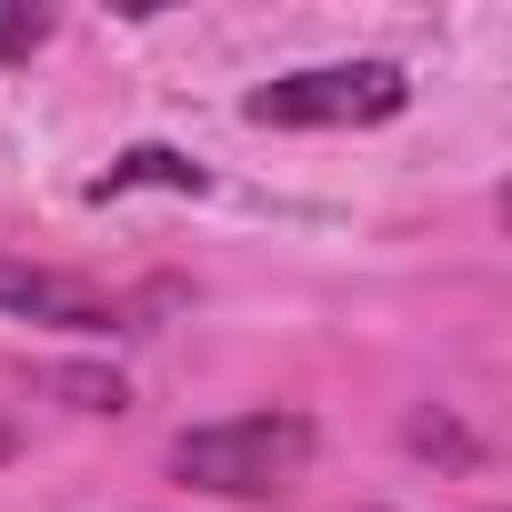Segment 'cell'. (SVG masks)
<instances>
[{"label": "cell", "mask_w": 512, "mask_h": 512, "mask_svg": "<svg viewBox=\"0 0 512 512\" xmlns=\"http://www.w3.org/2000/svg\"><path fill=\"white\" fill-rule=\"evenodd\" d=\"M11 452H21V432H11V422H0V462H11Z\"/></svg>", "instance_id": "7"}, {"label": "cell", "mask_w": 512, "mask_h": 512, "mask_svg": "<svg viewBox=\"0 0 512 512\" xmlns=\"http://www.w3.org/2000/svg\"><path fill=\"white\" fill-rule=\"evenodd\" d=\"M0 312L41 322V332H121V302L111 292H91V282H71L51 262H11V251H0Z\"/></svg>", "instance_id": "3"}, {"label": "cell", "mask_w": 512, "mask_h": 512, "mask_svg": "<svg viewBox=\"0 0 512 512\" xmlns=\"http://www.w3.org/2000/svg\"><path fill=\"white\" fill-rule=\"evenodd\" d=\"M51 41V11H41V0H0V61H31Z\"/></svg>", "instance_id": "5"}, {"label": "cell", "mask_w": 512, "mask_h": 512, "mask_svg": "<svg viewBox=\"0 0 512 512\" xmlns=\"http://www.w3.org/2000/svg\"><path fill=\"white\" fill-rule=\"evenodd\" d=\"M121 191H211V171H201L191 151H161V141H141V151H121V161L91 181V201H121Z\"/></svg>", "instance_id": "4"}, {"label": "cell", "mask_w": 512, "mask_h": 512, "mask_svg": "<svg viewBox=\"0 0 512 512\" xmlns=\"http://www.w3.org/2000/svg\"><path fill=\"white\" fill-rule=\"evenodd\" d=\"M51 392H61L71 412H121V402H131L121 372H51Z\"/></svg>", "instance_id": "6"}, {"label": "cell", "mask_w": 512, "mask_h": 512, "mask_svg": "<svg viewBox=\"0 0 512 512\" xmlns=\"http://www.w3.org/2000/svg\"><path fill=\"white\" fill-rule=\"evenodd\" d=\"M402 101H412V81L392 61H322V71L262 81L241 101V121H262V131H362V121H392Z\"/></svg>", "instance_id": "2"}, {"label": "cell", "mask_w": 512, "mask_h": 512, "mask_svg": "<svg viewBox=\"0 0 512 512\" xmlns=\"http://www.w3.org/2000/svg\"><path fill=\"white\" fill-rule=\"evenodd\" d=\"M302 462H312V422L302 412H231V422H191L171 442V472L201 482V492H231V502L292 492Z\"/></svg>", "instance_id": "1"}]
</instances>
